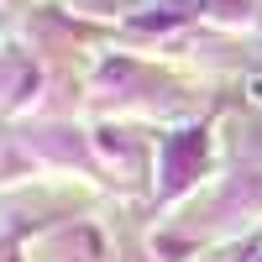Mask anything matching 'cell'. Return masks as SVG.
<instances>
[{
  "instance_id": "7a4b0ae2",
  "label": "cell",
  "mask_w": 262,
  "mask_h": 262,
  "mask_svg": "<svg viewBox=\"0 0 262 262\" xmlns=\"http://www.w3.org/2000/svg\"><path fill=\"white\" fill-rule=\"evenodd\" d=\"M257 262H262V257H257Z\"/></svg>"
},
{
  "instance_id": "6da1fadb",
  "label": "cell",
  "mask_w": 262,
  "mask_h": 262,
  "mask_svg": "<svg viewBox=\"0 0 262 262\" xmlns=\"http://www.w3.org/2000/svg\"><path fill=\"white\" fill-rule=\"evenodd\" d=\"M252 100H257V105H262V74H257V79H252Z\"/></svg>"
}]
</instances>
